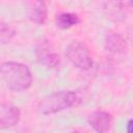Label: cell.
<instances>
[{"label":"cell","mask_w":133,"mask_h":133,"mask_svg":"<svg viewBox=\"0 0 133 133\" xmlns=\"http://www.w3.org/2000/svg\"><path fill=\"white\" fill-rule=\"evenodd\" d=\"M133 121L130 118L128 122H127V125H126V132L127 133H133Z\"/></svg>","instance_id":"obj_12"},{"label":"cell","mask_w":133,"mask_h":133,"mask_svg":"<svg viewBox=\"0 0 133 133\" xmlns=\"http://www.w3.org/2000/svg\"><path fill=\"white\" fill-rule=\"evenodd\" d=\"M47 16H48V9L44 1H35L31 3V6L28 10V17L33 23L37 25L45 24L47 20Z\"/></svg>","instance_id":"obj_9"},{"label":"cell","mask_w":133,"mask_h":133,"mask_svg":"<svg viewBox=\"0 0 133 133\" xmlns=\"http://www.w3.org/2000/svg\"><path fill=\"white\" fill-rule=\"evenodd\" d=\"M131 3L130 2H104L103 3V9L105 14L115 21L124 20L125 16L127 14L128 8H130Z\"/></svg>","instance_id":"obj_8"},{"label":"cell","mask_w":133,"mask_h":133,"mask_svg":"<svg viewBox=\"0 0 133 133\" xmlns=\"http://www.w3.org/2000/svg\"><path fill=\"white\" fill-rule=\"evenodd\" d=\"M89 126L97 133H109L112 127V115L103 110H96L87 116Z\"/></svg>","instance_id":"obj_5"},{"label":"cell","mask_w":133,"mask_h":133,"mask_svg":"<svg viewBox=\"0 0 133 133\" xmlns=\"http://www.w3.org/2000/svg\"><path fill=\"white\" fill-rule=\"evenodd\" d=\"M79 23L80 18L75 12H61L55 18V24L60 29H69Z\"/></svg>","instance_id":"obj_10"},{"label":"cell","mask_w":133,"mask_h":133,"mask_svg":"<svg viewBox=\"0 0 133 133\" xmlns=\"http://www.w3.org/2000/svg\"><path fill=\"white\" fill-rule=\"evenodd\" d=\"M105 48L112 54H124L128 48V44L122 34L109 31L105 35Z\"/></svg>","instance_id":"obj_7"},{"label":"cell","mask_w":133,"mask_h":133,"mask_svg":"<svg viewBox=\"0 0 133 133\" xmlns=\"http://www.w3.org/2000/svg\"><path fill=\"white\" fill-rule=\"evenodd\" d=\"M78 101V95L73 90L55 91L44 97L38 102L37 109L42 114H53L76 105Z\"/></svg>","instance_id":"obj_2"},{"label":"cell","mask_w":133,"mask_h":133,"mask_svg":"<svg viewBox=\"0 0 133 133\" xmlns=\"http://www.w3.org/2000/svg\"><path fill=\"white\" fill-rule=\"evenodd\" d=\"M65 56L74 66L80 70H89L94 64L88 48L80 41H73L66 46Z\"/></svg>","instance_id":"obj_3"},{"label":"cell","mask_w":133,"mask_h":133,"mask_svg":"<svg viewBox=\"0 0 133 133\" xmlns=\"http://www.w3.org/2000/svg\"><path fill=\"white\" fill-rule=\"evenodd\" d=\"M16 35V30L9 24L0 21V45L10 43Z\"/></svg>","instance_id":"obj_11"},{"label":"cell","mask_w":133,"mask_h":133,"mask_svg":"<svg viewBox=\"0 0 133 133\" xmlns=\"http://www.w3.org/2000/svg\"><path fill=\"white\" fill-rule=\"evenodd\" d=\"M35 56L37 61L49 69H56L60 64V57L50 39L41 37L35 44Z\"/></svg>","instance_id":"obj_4"},{"label":"cell","mask_w":133,"mask_h":133,"mask_svg":"<svg viewBox=\"0 0 133 133\" xmlns=\"http://www.w3.org/2000/svg\"><path fill=\"white\" fill-rule=\"evenodd\" d=\"M0 77L6 87L12 91H23L32 84L29 68L17 61H5L0 64Z\"/></svg>","instance_id":"obj_1"},{"label":"cell","mask_w":133,"mask_h":133,"mask_svg":"<svg viewBox=\"0 0 133 133\" xmlns=\"http://www.w3.org/2000/svg\"><path fill=\"white\" fill-rule=\"evenodd\" d=\"M21 118L20 109L10 103H0V129L16 126Z\"/></svg>","instance_id":"obj_6"},{"label":"cell","mask_w":133,"mask_h":133,"mask_svg":"<svg viewBox=\"0 0 133 133\" xmlns=\"http://www.w3.org/2000/svg\"><path fill=\"white\" fill-rule=\"evenodd\" d=\"M70 133H79L78 131H72V132H70Z\"/></svg>","instance_id":"obj_13"}]
</instances>
